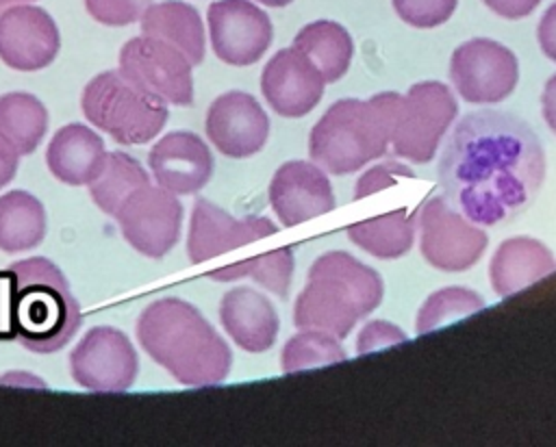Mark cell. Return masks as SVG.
<instances>
[{
    "label": "cell",
    "mask_w": 556,
    "mask_h": 447,
    "mask_svg": "<svg viewBox=\"0 0 556 447\" xmlns=\"http://www.w3.org/2000/svg\"><path fill=\"white\" fill-rule=\"evenodd\" d=\"M552 271H556V256L530 237H513L500 243L489 265L491 286L500 297H508Z\"/></svg>",
    "instance_id": "obj_21"
},
{
    "label": "cell",
    "mask_w": 556,
    "mask_h": 447,
    "mask_svg": "<svg viewBox=\"0 0 556 447\" xmlns=\"http://www.w3.org/2000/svg\"><path fill=\"white\" fill-rule=\"evenodd\" d=\"M484 308V297L465 286H445L434 291L417 312V332L428 334L450 321L463 319Z\"/></svg>",
    "instance_id": "obj_31"
},
{
    "label": "cell",
    "mask_w": 556,
    "mask_h": 447,
    "mask_svg": "<svg viewBox=\"0 0 556 447\" xmlns=\"http://www.w3.org/2000/svg\"><path fill=\"white\" fill-rule=\"evenodd\" d=\"M191 63L174 46L152 39L135 37L119 50V72L148 95L165 104H191L193 78Z\"/></svg>",
    "instance_id": "obj_8"
},
{
    "label": "cell",
    "mask_w": 556,
    "mask_h": 447,
    "mask_svg": "<svg viewBox=\"0 0 556 447\" xmlns=\"http://www.w3.org/2000/svg\"><path fill=\"white\" fill-rule=\"evenodd\" d=\"M70 373L87 391L122 393L132 386L139 373V358L122 330L96 325L72 349Z\"/></svg>",
    "instance_id": "obj_11"
},
{
    "label": "cell",
    "mask_w": 556,
    "mask_h": 447,
    "mask_svg": "<svg viewBox=\"0 0 556 447\" xmlns=\"http://www.w3.org/2000/svg\"><path fill=\"white\" fill-rule=\"evenodd\" d=\"M278 228L267 217H232L213 202L198 197L191 213L187 254L191 263H204L241 245L276 234Z\"/></svg>",
    "instance_id": "obj_17"
},
{
    "label": "cell",
    "mask_w": 556,
    "mask_h": 447,
    "mask_svg": "<svg viewBox=\"0 0 556 447\" xmlns=\"http://www.w3.org/2000/svg\"><path fill=\"white\" fill-rule=\"evenodd\" d=\"M24 2H33V0H0V9L13 7V4H24Z\"/></svg>",
    "instance_id": "obj_41"
},
{
    "label": "cell",
    "mask_w": 556,
    "mask_h": 447,
    "mask_svg": "<svg viewBox=\"0 0 556 447\" xmlns=\"http://www.w3.org/2000/svg\"><path fill=\"white\" fill-rule=\"evenodd\" d=\"M400 100V93L384 91L367 100L345 98L334 102L311 130V158L330 174H352L384 156Z\"/></svg>",
    "instance_id": "obj_5"
},
{
    "label": "cell",
    "mask_w": 556,
    "mask_h": 447,
    "mask_svg": "<svg viewBox=\"0 0 556 447\" xmlns=\"http://www.w3.org/2000/svg\"><path fill=\"white\" fill-rule=\"evenodd\" d=\"M150 171L159 187L176 193H198L213 176V154L193 132H169L148 154Z\"/></svg>",
    "instance_id": "obj_19"
},
{
    "label": "cell",
    "mask_w": 556,
    "mask_h": 447,
    "mask_svg": "<svg viewBox=\"0 0 556 447\" xmlns=\"http://www.w3.org/2000/svg\"><path fill=\"white\" fill-rule=\"evenodd\" d=\"M450 78L463 100L471 104H495L515 91L519 63L506 46L478 37L454 50Z\"/></svg>",
    "instance_id": "obj_9"
},
{
    "label": "cell",
    "mask_w": 556,
    "mask_h": 447,
    "mask_svg": "<svg viewBox=\"0 0 556 447\" xmlns=\"http://www.w3.org/2000/svg\"><path fill=\"white\" fill-rule=\"evenodd\" d=\"M536 37H539L543 54L547 59L556 61V2H552L547 7V11L543 13L539 28H536Z\"/></svg>",
    "instance_id": "obj_37"
},
{
    "label": "cell",
    "mask_w": 556,
    "mask_h": 447,
    "mask_svg": "<svg viewBox=\"0 0 556 447\" xmlns=\"http://www.w3.org/2000/svg\"><path fill=\"white\" fill-rule=\"evenodd\" d=\"M400 178H413V169L395 158L382 161V163L374 165L371 169H367L358 178V182L354 184V200H361V197L378 193L387 187H393V184H397Z\"/></svg>",
    "instance_id": "obj_34"
},
{
    "label": "cell",
    "mask_w": 556,
    "mask_h": 447,
    "mask_svg": "<svg viewBox=\"0 0 556 447\" xmlns=\"http://www.w3.org/2000/svg\"><path fill=\"white\" fill-rule=\"evenodd\" d=\"M115 219L130 247L148 258H161L180 237L182 204L176 193L148 182L126 197Z\"/></svg>",
    "instance_id": "obj_12"
},
{
    "label": "cell",
    "mask_w": 556,
    "mask_h": 447,
    "mask_svg": "<svg viewBox=\"0 0 556 447\" xmlns=\"http://www.w3.org/2000/svg\"><path fill=\"white\" fill-rule=\"evenodd\" d=\"M495 15L506 20H521L530 15L541 0H482Z\"/></svg>",
    "instance_id": "obj_36"
},
{
    "label": "cell",
    "mask_w": 556,
    "mask_h": 447,
    "mask_svg": "<svg viewBox=\"0 0 556 447\" xmlns=\"http://www.w3.org/2000/svg\"><path fill=\"white\" fill-rule=\"evenodd\" d=\"M382 278L348 252H326L313 260L308 284L300 291L293 323L345 339L356 321L382 302Z\"/></svg>",
    "instance_id": "obj_4"
},
{
    "label": "cell",
    "mask_w": 556,
    "mask_h": 447,
    "mask_svg": "<svg viewBox=\"0 0 556 447\" xmlns=\"http://www.w3.org/2000/svg\"><path fill=\"white\" fill-rule=\"evenodd\" d=\"M261 4H267V7H287L289 2H293V0H258Z\"/></svg>",
    "instance_id": "obj_40"
},
{
    "label": "cell",
    "mask_w": 556,
    "mask_h": 447,
    "mask_svg": "<svg viewBox=\"0 0 556 447\" xmlns=\"http://www.w3.org/2000/svg\"><path fill=\"white\" fill-rule=\"evenodd\" d=\"M293 48L313 61L326 82H337L348 72L354 54L350 33L332 20H317L302 26L293 39Z\"/></svg>",
    "instance_id": "obj_24"
},
{
    "label": "cell",
    "mask_w": 556,
    "mask_h": 447,
    "mask_svg": "<svg viewBox=\"0 0 556 447\" xmlns=\"http://www.w3.org/2000/svg\"><path fill=\"white\" fill-rule=\"evenodd\" d=\"M152 0H85L87 13L104 26H128L141 20Z\"/></svg>",
    "instance_id": "obj_33"
},
{
    "label": "cell",
    "mask_w": 556,
    "mask_h": 447,
    "mask_svg": "<svg viewBox=\"0 0 556 447\" xmlns=\"http://www.w3.org/2000/svg\"><path fill=\"white\" fill-rule=\"evenodd\" d=\"M59 28L48 11L13 4L0 13V59L20 72L48 67L59 52Z\"/></svg>",
    "instance_id": "obj_14"
},
{
    "label": "cell",
    "mask_w": 556,
    "mask_h": 447,
    "mask_svg": "<svg viewBox=\"0 0 556 447\" xmlns=\"http://www.w3.org/2000/svg\"><path fill=\"white\" fill-rule=\"evenodd\" d=\"M48 128L46 106L30 93L11 91L0 95V137L7 139L20 156L30 154Z\"/></svg>",
    "instance_id": "obj_27"
},
{
    "label": "cell",
    "mask_w": 556,
    "mask_h": 447,
    "mask_svg": "<svg viewBox=\"0 0 556 447\" xmlns=\"http://www.w3.org/2000/svg\"><path fill=\"white\" fill-rule=\"evenodd\" d=\"M106 158L104 143L85 124H67L54 132L46 150L52 176L65 184H89Z\"/></svg>",
    "instance_id": "obj_22"
},
{
    "label": "cell",
    "mask_w": 556,
    "mask_h": 447,
    "mask_svg": "<svg viewBox=\"0 0 556 447\" xmlns=\"http://www.w3.org/2000/svg\"><path fill=\"white\" fill-rule=\"evenodd\" d=\"M46 234V210L28 191L0 195V250L15 254L33 250Z\"/></svg>",
    "instance_id": "obj_25"
},
{
    "label": "cell",
    "mask_w": 556,
    "mask_h": 447,
    "mask_svg": "<svg viewBox=\"0 0 556 447\" xmlns=\"http://www.w3.org/2000/svg\"><path fill=\"white\" fill-rule=\"evenodd\" d=\"M219 321L226 334L250 354L267 352L278 334L276 308L250 286H235L222 297Z\"/></svg>",
    "instance_id": "obj_20"
},
{
    "label": "cell",
    "mask_w": 556,
    "mask_h": 447,
    "mask_svg": "<svg viewBox=\"0 0 556 447\" xmlns=\"http://www.w3.org/2000/svg\"><path fill=\"white\" fill-rule=\"evenodd\" d=\"M137 339L143 352L185 386L219 384L232 365L228 343L195 306L178 297L146 306Z\"/></svg>",
    "instance_id": "obj_3"
},
{
    "label": "cell",
    "mask_w": 556,
    "mask_h": 447,
    "mask_svg": "<svg viewBox=\"0 0 556 447\" xmlns=\"http://www.w3.org/2000/svg\"><path fill=\"white\" fill-rule=\"evenodd\" d=\"M17 165H20V154L7 139L0 137V189L13 180Z\"/></svg>",
    "instance_id": "obj_38"
},
{
    "label": "cell",
    "mask_w": 556,
    "mask_h": 447,
    "mask_svg": "<svg viewBox=\"0 0 556 447\" xmlns=\"http://www.w3.org/2000/svg\"><path fill=\"white\" fill-rule=\"evenodd\" d=\"M150 182L146 169L126 152H106V158L96 174V178L89 182L91 200L100 210L106 215H117L119 206L126 202L128 195H132L137 189L146 187Z\"/></svg>",
    "instance_id": "obj_28"
},
{
    "label": "cell",
    "mask_w": 556,
    "mask_h": 447,
    "mask_svg": "<svg viewBox=\"0 0 556 447\" xmlns=\"http://www.w3.org/2000/svg\"><path fill=\"white\" fill-rule=\"evenodd\" d=\"M486 232L450 206L443 197H432L419 213L421 256L441 271H465L478 263L486 250Z\"/></svg>",
    "instance_id": "obj_10"
},
{
    "label": "cell",
    "mask_w": 556,
    "mask_h": 447,
    "mask_svg": "<svg viewBox=\"0 0 556 447\" xmlns=\"http://www.w3.org/2000/svg\"><path fill=\"white\" fill-rule=\"evenodd\" d=\"M269 204L282 226H298L334 208L328 176L317 163L287 161L269 182Z\"/></svg>",
    "instance_id": "obj_18"
},
{
    "label": "cell",
    "mask_w": 556,
    "mask_h": 447,
    "mask_svg": "<svg viewBox=\"0 0 556 447\" xmlns=\"http://www.w3.org/2000/svg\"><path fill=\"white\" fill-rule=\"evenodd\" d=\"M80 328V308L61 269L33 256L0 271V339L28 352L52 354Z\"/></svg>",
    "instance_id": "obj_2"
},
{
    "label": "cell",
    "mask_w": 556,
    "mask_h": 447,
    "mask_svg": "<svg viewBox=\"0 0 556 447\" xmlns=\"http://www.w3.org/2000/svg\"><path fill=\"white\" fill-rule=\"evenodd\" d=\"M83 115L122 145L152 141L167 122V104L135 87L122 72H102L83 89Z\"/></svg>",
    "instance_id": "obj_6"
},
{
    "label": "cell",
    "mask_w": 556,
    "mask_h": 447,
    "mask_svg": "<svg viewBox=\"0 0 556 447\" xmlns=\"http://www.w3.org/2000/svg\"><path fill=\"white\" fill-rule=\"evenodd\" d=\"M141 33L174 46L191 65L204 59V26L200 13L187 2L165 0L150 4L141 15Z\"/></svg>",
    "instance_id": "obj_23"
},
{
    "label": "cell",
    "mask_w": 556,
    "mask_h": 447,
    "mask_svg": "<svg viewBox=\"0 0 556 447\" xmlns=\"http://www.w3.org/2000/svg\"><path fill=\"white\" fill-rule=\"evenodd\" d=\"M324 76L298 48L278 50L263 67L261 91L267 104L282 117L311 113L324 95Z\"/></svg>",
    "instance_id": "obj_16"
},
{
    "label": "cell",
    "mask_w": 556,
    "mask_h": 447,
    "mask_svg": "<svg viewBox=\"0 0 556 447\" xmlns=\"http://www.w3.org/2000/svg\"><path fill=\"white\" fill-rule=\"evenodd\" d=\"M348 237L354 245L376 258H400L413 247L415 219L406 208H397L393 213L352 224L348 228Z\"/></svg>",
    "instance_id": "obj_26"
},
{
    "label": "cell",
    "mask_w": 556,
    "mask_h": 447,
    "mask_svg": "<svg viewBox=\"0 0 556 447\" xmlns=\"http://www.w3.org/2000/svg\"><path fill=\"white\" fill-rule=\"evenodd\" d=\"M406 341V334L389 323V321H369L361 332H358V339H356V352L358 354H367V352H376L380 347H389V345H395V343H404Z\"/></svg>",
    "instance_id": "obj_35"
},
{
    "label": "cell",
    "mask_w": 556,
    "mask_h": 447,
    "mask_svg": "<svg viewBox=\"0 0 556 447\" xmlns=\"http://www.w3.org/2000/svg\"><path fill=\"white\" fill-rule=\"evenodd\" d=\"M206 17L213 52L228 65L256 63L274 39L269 15L250 0H217Z\"/></svg>",
    "instance_id": "obj_13"
},
{
    "label": "cell",
    "mask_w": 556,
    "mask_h": 447,
    "mask_svg": "<svg viewBox=\"0 0 556 447\" xmlns=\"http://www.w3.org/2000/svg\"><path fill=\"white\" fill-rule=\"evenodd\" d=\"M208 141L230 158H248L263 150L269 137V117L254 95L226 91L206 113Z\"/></svg>",
    "instance_id": "obj_15"
},
{
    "label": "cell",
    "mask_w": 556,
    "mask_h": 447,
    "mask_svg": "<svg viewBox=\"0 0 556 447\" xmlns=\"http://www.w3.org/2000/svg\"><path fill=\"white\" fill-rule=\"evenodd\" d=\"M545 178V152L534 130L517 115L478 111L450 135L439 182L467 219L497 226L515 219L536 197Z\"/></svg>",
    "instance_id": "obj_1"
},
{
    "label": "cell",
    "mask_w": 556,
    "mask_h": 447,
    "mask_svg": "<svg viewBox=\"0 0 556 447\" xmlns=\"http://www.w3.org/2000/svg\"><path fill=\"white\" fill-rule=\"evenodd\" d=\"M402 22L415 28H434L445 24L458 0H391Z\"/></svg>",
    "instance_id": "obj_32"
},
{
    "label": "cell",
    "mask_w": 556,
    "mask_h": 447,
    "mask_svg": "<svg viewBox=\"0 0 556 447\" xmlns=\"http://www.w3.org/2000/svg\"><path fill=\"white\" fill-rule=\"evenodd\" d=\"M291 276H293V252L289 247H280L269 254H258V256L245 258L241 263L228 265L224 269L208 271V278L219 280V282L254 278L261 286L276 293L278 297H287Z\"/></svg>",
    "instance_id": "obj_29"
},
{
    "label": "cell",
    "mask_w": 556,
    "mask_h": 447,
    "mask_svg": "<svg viewBox=\"0 0 556 447\" xmlns=\"http://www.w3.org/2000/svg\"><path fill=\"white\" fill-rule=\"evenodd\" d=\"M541 111H543V119L547 122V126L556 132V74L543 87Z\"/></svg>",
    "instance_id": "obj_39"
},
{
    "label": "cell",
    "mask_w": 556,
    "mask_h": 447,
    "mask_svg": "<svg viewBox=\"0 0 556 447\" xmlns=\"http://www.w3.org/2000/svg\"><path fill=\"white\" fill-rule=\"evenodd\" d=\"M456 113L458 104L447 85L439 80L415 82L400 100L391 137L395 156L417 165L432 161Z\"/></svg>",
    "instance_id": "obj_7"
},
{
    "label": "cell",
    "mask_w": 556,
    "mask_h": 447,
    "mask_svg": "<svg viewBox=\"0 0 556 447\" xmlns=\"http://www.w3.org/2000/svg\"><path fill=\"white\" fill-rule=\"evenodd\" d=\"M345 358L348 354L334 334L306 328L285 343L280 367L285 373H293V371L313 369L319 365H332Z\"/></svg>",
    "instance_id": "obj_30"
}]
</instances>
